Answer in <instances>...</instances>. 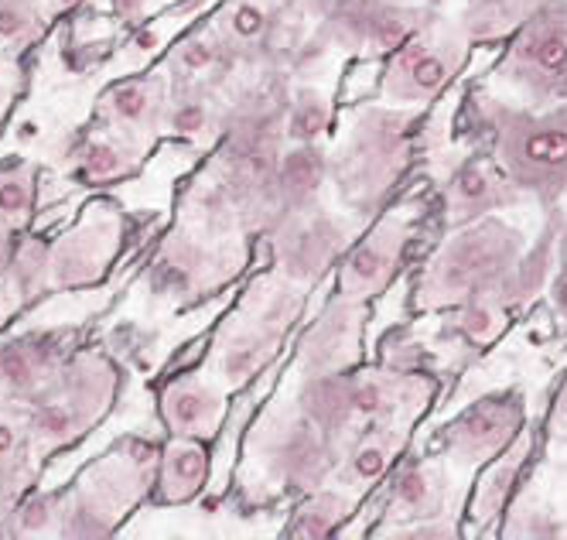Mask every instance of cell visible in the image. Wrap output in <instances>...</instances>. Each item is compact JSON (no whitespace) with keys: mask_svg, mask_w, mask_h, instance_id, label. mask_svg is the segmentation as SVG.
<instances>
[{"mask_svg":"<svg viewBox=\"0 0 567 540\" xmlns=\"http://www.w3.org/2000/svg\"><path fill=\"white\" fill-rule=\"evenodd\" d=\"M506 75L540 96L567 93V4L540 11L523 28Z\"/></svg>","mask_w":567,"mask_h":540,"instance_id":"3957f363","label":"cell"},{"mask_svg":"<svg viewBox=\"0 0 567 540\" xmlns=\"http://www.w3.org/2000/svg\"><path fill=\"white\" fill-rule=\"evenodd\" d=\"M206 123H209V110L202 106V103H185L175 110V120H172V128L185 137H195L206 131Z\"/></svg>","mask_w":567,"mask_h":540,"instance_id":"7402d4cb","label":"cell"},{"mask_svg":"<svg viewBox=\"0 0 567 540\" xmlns=\"http://www.w3.org/2000/svg\"><path fill=\"white\" fill-rule=\"evenodd\" d=\"M229 28H233L236 38L254 41V38H260L267 31V11L260 4H254V0H243V4H236L233 14H229Z\"/></svg>","mask_w":567,"mask_h":540,"instance_id":"d6986e66","label":"cell"},{"mask_svg":"<svg viewBox=\"0 0 567 540\" xmlns=\"http://www.w3.org/2000/svg\"><path fill=\"white\" fill-rule=\"evenodd\" d=\"M38 431L45 438H65L72 431V410L69 407H45L38 414Z\"/></svg>","mask_w":567,"mask_h":540,"instance_id":"603a6c76","label":"cell"},{"mask_svg":"<svg viewBox=\"0 0 567 540\" xmlns=\"http://www.w3.org/2000/svg\"><path fill=\"white\" fill-rule=\"evenodd\" d=\"M519 254V236L503 223H482L455 236L437 254L434 267L424 277L421 302L424 305H449L455 298L475 295L503 277V271Z\"/></svg>","mask_w":567,"mask_h":540,"instance_id":"7a4b0ae2","label":"cell"},{"mask_svg":"<svg viewBox=\"0 0 567 540\" xmlns=\"http://www.w3.org/2000/svg\"><path fill=\"white\" fill-rule=\"evenodd\" d=\"M206 479V451L198 445H175L165 466V496L172 503L188 500V496Z\"/></svg>","mask_w":567,"mask_h":540,"instance_id":"7c38bea8","label":"cell"},{"mask_svg":"<svg viewBox=\"0 0 567 540\" xmlns=\"http://www.w3.org/2000/svg\"><path fill=\"white\" fill-rule=\"evenodd\" d=\"M24 205H28V192L18 182H4V185H0V213L18 216V213H24Z\"/></svg>","mask_w":567,"mask_h":540,"instance_id":"484cf974","label":"cell"},{"mask_svg":"<svg viewBox=\"0 0 567 540\" xmlns=\"http://www.w3.org/2000/svg\"><path fill=\"white\" fill-rule=\"evenodd\" d=\"M116 116H124V120H141L151 106V96L144 86H137V82H131V86H116L113 96H110Z\"/></svg>","mask_w":567,"mask_h":540,"instance_id":"ffe728a7","label":"cell"},{"mask_svg":"<svg viewBox=\"0 0 567 540\" xmlns=\"http://www.w3.org/2000/svg\"><path fill=\"white\" fill-rule=\"evenodd\" d=\"M62 4H75V0H62Z\"/></svg>","mask_w":567,"mask_h":540,"instance_id":"e575fe53","label":"cell"},{"mask_svg":"<svg viewBox=\"0 0 567 540\" xmlns=\"http://www.w3.org/2000/svg\"><path fill=\"white\" fill-rule=\"evenodd\" d=\"M11 445H14V435H11V428H4V425H0V455H4V451H11Z\"/></svg>","mask_w":567,"mask_h":540,"instance_id":"4dcf8cb0","label":"cell"},{"mask_svg":"<svg viewBox=\"0 0 567 540\" xmlns=\"http://www.w3.org/2000/svg\"><path fill=\"white\" fill-rule=\"evenodd\" d=\"M346 517V503L339 496H318L311 500L291 523V537H326L339 527V520Z\"/></svg>","mask_w":567,"mask_h":540,"instance_id":"9a60e30c","label":"cell"},{"mask_svg":"<svg viewBox=\"0 0 567 540\" xmlns=\"http://www.w3.org/2000/svg\"><path fill=\"white\" fill-rule=\"evenodd\" d=\"M18 28H21V11L0 8V34H18Z\"/></svg>","mask_w":567,"mask_h":540,"instance_id":"83f0119b","label":"cell"},{"mask_svg":"<svg viewBox=\"0 0 567 540\" xmlns=\"http://www.w3.org/2000/svg\"><path fill=\"white\" fill-rule=\"evenodd\" d=\"M339 243H342V233L336 226H329V223L318 226L315 223L305 233H298L295 246L284 257H288V267L295 274H315V271H321V267H326L336 257V246Z\"/></svg>","mask_w":567,"mask_h":540,"instance_id":"9c48e42d","label":"cell"},{"mask_svg":"<svg viewBox=\"0 0 567 540\" xmlns=\"http://www.w3.org/2000/svg\"><path fill=\"white\" fill-rule=\"evenodd\" d=\"M42 517H45V503H34V507L28 510V517H24V527H34Z\"/></svg>","mask_w":567,"mask_h":540,"instance_id":"f546056e","label":"cell"},{"mask_svg":"<svg viewBox=\"0 0 567 540\" xmlns=\"http://www.w3.org/2000/svg\"><path fill=\"white\" fill-rule=\"evenodd\" d=\"M523 421V407L513 397H489L465 410L449 431V448L458 462L472 466L506 448Z\"/></svg>","mask_w":567,"mask_h":540,"instance_id":"277c9868","label":"cell"},{"mask_svg":"<svg viewBox=\"0 0 567 540\" xmlns=\"http://www.w3.org/2000/svg\"><path fill=\"white\" fill-rule=\"evenodd\" d=\"M355 4H362V0H318V14H326V18L332 21V18H339V14L352 11Z\"/></svg>","mask_w":567,"mask_h":540,"instance_id":"4316f807","label":"cell"},{"mask_svg":"<svg viewBox=\"0 0 567 540\" xmlns=\"http://www.w3.org/2000/svg\"><path fill=\"white\" fill-rule=\"evenodd\" d=\"M557 425L567 428V387H564V397H560V407H557Z\"/></svg>","mask_w":567,"mask_h":540,"instance_id":"1f68e13d","label":"cell"},{"mask_svg":"<svg viewBox=\"0 0 567 540\" xmlns=\"http://www.w3.org/2000/svg\"><path fill=\"white\" fill-rule=\"evenodd\" d=\"M441 503L437 476L424 466H403L393 479V507L403 513H427Z\"/></svg>","mask_w":567,"mask_h":540,"instance_id":"30bf717a","label":"cell"},{"mask_svg":"<svg viewBox=\"0 0 567 540\" xmlns=\"http://www.w3.org/2000/svg\"><path fill=\"white\" fill-rule=\"evenodd\" d=\"M321 175H326V161H321V154L311 144H301L280 164V189L288 198L305 202L321 189Z\"/></svg>","mask_w":567,"mask_h":540,"instance_id":"8fae6325","label":"cell"},{"mask_svg":"<svg viewBox=\"0 0 567 540\" xmlns=\"http://www.w3.org/2000/svg\"><path fill=\"white\" fill-rule=\"evenodd\" d=\"M216 55H219V45L213 38H192L178 49V65H185L188 72H202L216 62Z\"/></svg>","mask_w":567,"mask_h":540,"instance_id":"44dd1931","label":"cell"},{"mask_svg":"<svg viewBox=\"0 0 567 540\" xmlns=\"http://www.w3.org/2000/svg\"><path fill=\"white\" fill-rule=\"evenodd\" d=\"M516 202V182H509V175L503 179L499 172L485 169L482 161H468L455 172L452 189H449V210H452V223H468L478 220L493 210H503V205Z\"/></svg>","mask_w":567,"mask_h":540,"instance_id":"5b68a950","label":"cell"},{"mask_svg":"<svg viewBox=\"0 0 567 540\" xmlns=\"http://www.w3.org/2000/svg\"><path fill=\"white\" fill-rule=\"evenodd\" d=\"M0 373H4V380H8L11 387L31 384V363H28V356L18 353V349H8L4 356H0Z\"/></svg>","mask_w":567,"mask_h":540,"instance_id":"cb8c5ba5","label":"cell"},{"mask_svg":"<svg viewBox=\"0 0 567 540\" xmlns=\"http://www.w3.org/2000/svg\"><path fill=\"white\" fill-rule=\"evenodd\" d=\"M83 169L90 172V179H113L124 172V157H120V151L113 144L96 141L83 154Z\"/></svg>","mask_w":567,"mask_h":540,"instance_id":"ac0fdd59","label":"cell"},{"mask_svg":"<svg viewBox=\"0 0 567 540\" xmlns=\"http://www.w3.org/2000/svg\"><path fill=\"white\" fill-rule=\"evenodd\" d=\"M390 459H393V448L386 441H367V445H359L355 455H352V462H349L346 479L352 486H370L373 479H380L386 472Z\"/></svg>","mask_w":567,"mask_h":540,"instance_id":"2e32d148","label":"cell"},{"mask_svg":"<svg viewBox=\"0 0 567 540\" xmlns=\"http://www.w3.org/2000/svg\"><path fill=\"white\" fill-rule=\"evenodd\" d=\"M137 45H141V49H154V45H157V38H154L151 31H141V38H137Z\"/></svg>","mask_w":567,"mask_h":540,"instance_id":"d6a6232c","label":"cell"},{"mask_svg":"<svg viewBox=\"0 0 567 540\" xmlns=\"http://www.w3.org/2000/svg\"><path fill=\"white\" fill-rule=\"evenodd\" d=\"M168 418L178 431H209L219 418V397L198 384L175 387L165 400Z\"/></svg>","mask_w":567,"mask_h":540,"instance_id":"ba28073f","label":"cell"},{"mask_svg":"<svg viewBox=\"0 0 567 540\" xmlns=\"http://www.w3.org/2000/svg\"><path fill=\"white\" fill-rule=\"evenodd\" d=\"M499 328H503V315L489 305H472V308H462L458 315V332L475 343H489Z\"/></svg>","mask_w":567,"mask_h":540,"instance_id":"e0dca14e","label":"cell"},{"mask_svg":"<svg viewBox=\"0 0 567 540\" xmlns=\"http://www.w3.org/2000/svg\"><path fill=\"white\" fill-rule=\"evenodd\" d=\"M449 75H452L449 55H441L427 45H411L393 62L386 75V93L393 100H427L449 82Z\"/></svg>","mask_w":567,"mask_h":540,"instance_id":"52a82bcc","label":"cell"},{"mask_svg":"<svg viewBox=\"0 0 567 540\" xmlns=\"http://www.w3.org/2000/svg\"><path fill=\"white\" fill-rule=\"evenodd\" d=\"M431 4H437V0H431Z\"/></svg>","mask_w":567,"mask_h":540,"instance_id":"d590c367","label":"cell"},{"mask_svg":"<svg viewBox=\"0 0 567 540\" xmlns=\"http://www.w3.org/2000/svg\"><path fill=\"white\" fill-rule=\"evenodd\" d=\"M400 230L390 223L383 230H377L370 240H362L355 251L349 254L346 267H342V291L352 298H362V295H373L380 291L390 277H393V267H396V257H400Z\"/></svg>","mask_w":567,"mask_h":540,"instance_id":"8992f818","label":"cell"},{"mask_svg":"<svg viewBox=\"0 0 567 540\" xmlns=\"http://www.w3.org/2000/svg\"><path fill=\"white\" fill-rule=\"evenodd\" d=\"M550 298H554V308H557V315L567 322V240H564V246H560V274L554 277Z\"/></svg>","mask_w":567,"mask_h":540,"instance_id":"d4e9b609","label":"cell"},{"mask_svg":"<svg viewBox=\"0 0 567 540\" xmlns=\"http://www.w3.org/2000/svg\"><path fill=\"white\" fill-rule=\"evenodd\" d=\"M496 151L516 189L554 202L567 185V110L530 116L496 106Z\"/></svg>","mask_w":567,"mask_h":540,"instance_id":"6da1fadb","label":"cell"},{"mask_svg":"<svg viewBox=\"0 0 567 540\" xmlns=\"http://www.w3.org/2000/svg\"><path fill=\"white\" fill-rule=\"evenodd\" d=\"M267 359H270V346H267L260 336H243V339H236V343L226 349V356H223L226 380H229L233 387H243Z\"/></svg>","mask_w":567,"mask_h":540,"instance_id":"5bb4252c","label":"cell"},{"mask_svg":"<svg viewBox=\"0 0 567 540\" xmlns=\"http://www.w3.org/2000/svg\"><path fill=\"white\" fill-rule=\"evenodd\" d=\"M326 128H329V103H326V96H318L315 90H305L295 100L288 134L298 144H311V141H318L321 134H326Z\"/></svg>","mask_w":567,"mask_h":540,"instance_id":"4fadbf2b","label":"cell"},{"mask_svg":"<svg viewBox=\"0 0 567 540\" xmlns=\"http://www.w3.org/2000/svg\"><path fill=\"white\" fill-rule=\"evenodd\" d=\"M113 4H116V11H120V14L127 18V14H137V11L144 8V0H113Z\"/></svg>","mask_w":567,"mask_h":540,"instance_id":"f1b7e54d","label":"cell"},{"mask_svg":"<svg viewBox=\"0 0 567 540\" xmlns=\"http://www.w3.org/2000/svg\"><path fill=\"white\" fill-rule=\"evenodd\" d=\"M489 4H493V0H472V8H475V11H485Z\"/></svg>","mask_w":567,"mask_h":540,"instance_id":"836d02e7","label":"cell"}]
</instances>
